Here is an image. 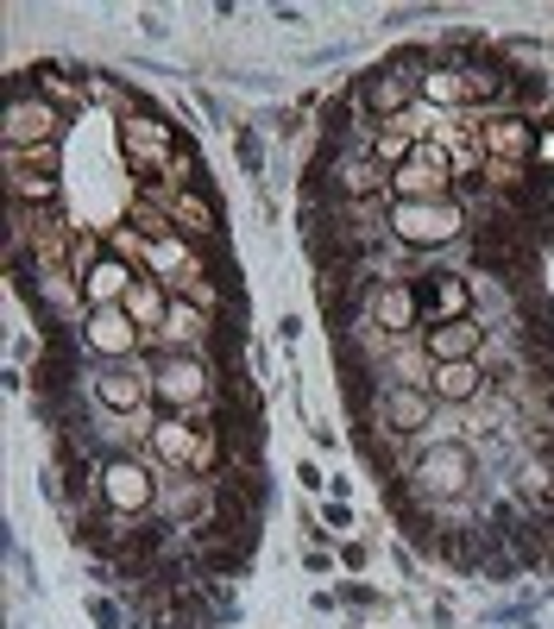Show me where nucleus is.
<instances>
[{"label":"nucleus","instance_id":"1","mask_svg":"<svg viewBox=\"0 0 554 629\" xmlns=\"http://www.w3.org/2000/svg\"><path fill=\"white\" fill-rule=\"evenodd\" d=\"M404 485H410V498L422 510H460L473 498V485H479V453L466 441H422Z\"/></svg>","mask_w":554,"mask_h":629},{"label":"nucleus","instance_id":"2","mask_svg":"<svg viewBox=\"0 0 554 629\" xmlns=\"http://www.w3.org/2000/svg\"><path fill=\"white\" fill-rule=\"evenodd\" d=\"M151 396L164 415H221V372L215 359H196V353H158L151 359Z\"/></svg>","mask_w":554,"mask_h":629},{"label":"nucleus","instance_id":"3","mask_svg":"<svg viewBox=\"0 0 554 629\" xmlns=\"http://www.w3.org/2000/svg\"><path fill=\"white\" fill-rule=\"evenodd\" d=\"M151 453L164 460V472H196V479H215L227 466L221 453V415H158L151 428Z\"/></svg>","mask_w":554,"mask_h":629},{"label":"nucleus","instance_id":"4","mask_svg":"<svg viewBox=\"0 0 554 629\" xmlns=\"http://www.w3.org/2000/svg\"><path fill=\"white\" fill-rule=\"evenodd\" d=\"M391 240L404 252H447L473 240V214L441 195V202H391Z\"/></svg>","mask_w":554,"mask_h":629},{"label":"nucleus","instance_id":"5","mask_svg":"<svg viewBox=\"0 0 554 629\" xmlns=\"http://www.w3.org/2000/svg\"><path fill=\"white\" fill-rule=\"evenodd\" d=\"M63 126H70V114H63V108H51L25 76H13V82H6V114H0V138H6V151L63 145Z\"/></svg>","mask_w":554,"mask_h":629},{"label":"nucleus","instance_id":"6","mask_svg":"<svg viewBox=\"0 0 554 629\" xmlns=\"http://www.w3.org/2000/svg\"><path fill=\"white\" fill-rule=\"evenodd\" d=\"M89 396H95V409H108V415H138V409H151V403H158V396H151V359L95 366V372H89Z\"/></svg>","mask_w":554,"mask_h":629},{"label":"nucleus","instance_id":"7","mask_svg":"<svg viewBox=\"0 0 554 629\" xmlns=\"http://www.w3.org/2000/svg\"><path fill=\"white\" fill-rule=\"evenodd\" d=\"M101 503L114 516H151L158 510V479L138 453H120V460H101Z\"/></svg>","mask_w":554,"mask_h":629},{"label":"nucleus","instance_id":"8","mask_svg":"<svg viewBox=\"0 0 554 629\" xmlns=\"http://www.w3.org/2000/svg\"><path fill=\"white\" fill-rule=\"evenodd\" d=\"M391 195H397V202H441V195H454V157H447L435 138L416 145L410 164L391 170Z\"/></svg>","mask_w":554,"mask_h":629},{"label":"nucleus","instance_id":"9","mask_svg":"<svg viewBox=\"0 0 554 629\" xmlns=\"http://www.w3.org/2000/svg\"><path fill=\"white\" fill-rule=\"evenodd\" d=\"M353 321H372L378 334H391V340H404V334H422V302H416V283H372V290H359V315Z\"/></svg>","mask_w":554,"mask_h":629},{"label":"nucleus","instance_id":"10","mask_svg":"<svg viewBox=\"0 0 554 629\" xmlns=\"http://www.w3.org/2000/svg\"><path fill=\"white\" fill-rule=\"evenodd\" d=\"M82 347H89V359H101V366L145 359V334H138V321L127 315V309H89V321H82Z\"/></svg>","mask_w":554,"mask_h":629},{"label":"nucleus","instance_id":"11","mask_svg":"<svg viewBox=\"0 0 554 629\" xmlns=\"http://www.w3.org/2000/svg\"><path fill=\"white\" fill-rule=\"evenodd\" d=\"M215 347H221L215 315L177 296V302H170V321H164V334H158V353H196V359H208ZM158 353H151V359H158Z\"/></svg>","mask_w":554,"mask_h":629},{"label":"nucleus","instance_id":"12","mask_svg":"<svg viewBox=\"0 0 554 629\" xmlns=\"http://www.w3.org/2000/svg\"><path fill=\"white\" fill-rule=\"evenodd\" d=\"M164 208H170V227H177L189 246H221V202H215L208 183H202V189H177Z\"/></svg>","mask_w":554,"mask_h":629},{"label":"nucleus","instance_id":"13","mask_svg":"<svg viewBox=\"0 0 554 629\" xmlns=\"http://www.w3.org/2000/svg\"><path fill=\"white\" fill-rule=\"evenodd\" d=\"M416 302H422V328L428 321H466L473 315V277H454V271H435V277H410Z\"/></svg>","mask_w":554,"mask_h":629},{"label":"nucleus","instance_id":"14","mask_svg":"<svg viewBox=\"0 0 554 629\" xmlns=\"http://www.w3.org/2000/svg\"><path fill=\"white\" fill-rule=\"evenodd\" d=\"M422 353L435 366H460V359H479L485 353V321L466 315V321H428L422 328Z\"/></svg>","mask_w":554,"mask_h":629},{"label":"nucleus","instance_id":"15","mask_svg":"<svg viewBox=\"0 0 554 629\" xmlns=\"http://www.w3.org/2000/svg\"><path fill=\"white\" fill-rule=\"evenodd\" d=\"M385 428L404 434V441H428L435 434V396L410 390V384H391L385 390Z\"/></svg>","mask_w":554,"mask_h":629},{"label":"nucleus","instance_id":"16","mask_svg":"<svg viewBox=\"0 0 554 629\" xmlns=\"http://www.w3.org/2000/svg\"><path fill=\"white\" fill-rule=\"evenodd\" d=\"M536 132H542V126L523 120V114H485V157L536 164Z\"/></svg>","mask_w":554,"mask_h":629},{"label":"nucleus","instance_id":"17","mask_svg":"<svg viewBox=\"0 0 554 629\" xmlns=\"http://www.w3.org/2000/svg\"><path fill=\"white\" fill-rule=\"evenodd\" d=\"M133 283H138V271L127 264V258H114V252H108V258L82 277V302H89V309H120Z\"/></svg>","mask_w":554,"mask_h":629},{"label":"nucleus","instance_id":"18","mask_svg":"<svg viewBox=\"0 0 554 629\" xmlns=\"http://www.w3.org/2000/svg\"><path fill=\"white\" fill-rule=\"evenodd\" d=\"M25 82H32L51 108H63V114H82V108H89V82H70V76H63V63H32V70H25Z\"/></svg>","mask_w":554,"mask_h":629},{"label":"nucleus","instance_id":"19","mask_svg":"<svg viewBox=\"0 0 554 629\" xmlns=\"http://www.w3.org/2000/svg\"><path fill=\"white\" fill-rule=\"evenodd\" d=\"M234 157H240L246 176H265V138H259V126H234Z\"/></svg>","mask_w":554,"mask_h":629},{"label":"nucleus","instance_id":"20","mask_svg":"<svg viewBox=\"0 0 554 629\" xmlns=\"http://www.w3.org/2000/svg\"><path fill=\"white\" fill-rule=\"evenodd\" d=\"M108 252H114V258H127L138 277H145V252H151V240H138L133 227L120 221V227H108Z\"/></svg>","mask_w":554,"mask_h":629},{"label":"nucleus","instance_id":"21","mask_svg":"<svg viewBox=\"0 0 554 629\" xmlns=\"http://www.w3.org/2000/svg\"><path fill=\"white\" fill-rule=\"evenodd\" d=\"M334 598H340L347 611H366V617H372V611H385V592H378V586H359V579H340V586H334Z\"/></svg>","mask_w":554,"mask_h":629},{"label":"nucleus","instance_id":"22","mask_svg":"<svg viewBox=\"0 0 554 629\" xmlns=\"http://www.w3.org/2000/svg\"><path fill=\"white\" fill-rule=\"evenodd\" d=\"M89 624H95V629H133V617L120 611V598H108V592H89Z\"/></svg>","mask_w":554,"mask_h":629},{"label":"nucleus","instance_id":"23","mask_svg":"<svg viewBox=\"0 0 554 629\" xmlns=\"http://www.w3.org/2000/svg\"><path fill=\"white\" fill-rule=\"evenodd\" d=\"M321 522H328L334 535H340V529H353V503H347V498H328V503H321Z\"/></svg>","mask_w":554,"mask_h":629},{"label":"nucleus","instance_id":"24","mask_svg":"<svg viewBox=\"0 0 554 629\" xmlns=\"http://www.w3.org/2000/svg\"><path fill=\"white\" fill-rule=\"evenodd\" d=\"M536 170H549V176H554V126L536 132Z\"/></svg>","mask_w":554,"mask_h":629},{"label":"nucleus","instance_id":"25","mask_svg":"<svg viewBox=\"0 0 554 629\" xmlns=\"http://www.w3.org/2000/svg\"><path fill=\"white\" fill-rule=\"evenodd\" d=\"M340 560L359 573V567H372V548H366V541H340Z\"/></svg>","mask_w":554,"mask_h":629},{"label":"nucleus","instance_id":"26","mask_svg":"<svg viewBox=\"0 0 554 629\" xmlns=\"http://www.w3.org/2000/svg\"><path fill=\"white\" fill-rule=\"evenodd\" d=\"M138 32H145V38H170V25H164V13H151V6L138 13Z\"/></svg>","mask_w":554,"mask_h":629},{"label":"nucleus","instance_id":"27","mask_svg":"<svg viewBox=\"0 0 554 629\" xmlns=\"http://www.w3.org/2000/svg\"><path fill=\"white\" fill-rule=\"evenodd\" d=\"M296 479H302L309 491H328V485H334V479H321V466H315V460H302V466H296Z\"/></svg>","mask_w":554,"mask_h":629},{"label":"nucleus","instance_id":"28","mask_svg":"<svg viewBox=\"0 0 554 629\" xmlns=\"http://www.w3.org/2000/svg\"><path fill=\"white\" fill-rule=\"evenodd\" d=\"M309 441H315V453H340V441H334V428H309Z\"/></svg>","mask_w":554,"mask_h":629},{"label":"nucleus","instance_id":"29","mask_svg":"<svg viewBox=\"0 0 554 629\" xmlns=\"http://www.w3.org/2000/svg\"><path fill=\"white\" fill-rule=\"evenodd\" d=\"M517 629H536V624H517Z\"/></svg>","mask_w":554,"mask_h":629}]
</instances>
